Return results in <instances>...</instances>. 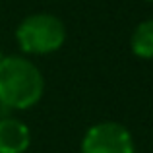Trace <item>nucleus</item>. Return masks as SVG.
Masks as SVG:
<instances>
[{
    "label": "nucleus",
    "instance_id": "f257e3e1",
    "mask_svg": "<svg viewBox=\"0 0 153 153\" xmlns=\"http://www.w3.org/2000/svg\"><path fill=\"white\" fill-rule=\"evenodd\" d=\"M45 93L41 70L25 56L10 54L0 58V105L12 111L35 107Z\"/></svg>",
    "mask_w": 153,
    "mask_h": 153
},
{
    "label": "nucleus",
    "instance_id": "f03ea898",
    "mask_svg": "<svg viewBox=\"0 0 153 153\" xmlns=\"http://www.w3.org/2000/svg\"><path fill=\"white\" fill-rule=\"evenodd\" d=\"M16 41L25 54H52L66 41V27L54 14H31L18 25Z\"/></svg>",
    "mask_w": 153,
    "mask_h": 153
},
{
    "label": "nucleus",
    "instance_id": "20e7f679",
    "mask_svg": "<svg viewBox=\"0 0 153 153\" xmlns=\"http://www.w3.org/2000/svg\"><path fill=\"white\" fill-rule=\"evenodd\" d=\"M31 146V132L25 122L4 116L0 118V153H25Z\"/></svg>",
    "mask_w": 153,
    "mask_h": 153
},
{
    "label": "nucleus",
    "instance_id": "423d86ee",
    "mask_svg": "<svg viewBox=\"0 0 153 153\" xmlns=\"http://www.w3.org/2000/svg\"><path fill=\"white\" fill-rule=\"evenodd\" d=\"M147 2H151V0H147Z\"/></svg>",
    "mask_w": 153,
    "mask_h": 153
},
{
    "label": "nucleus",
    "instance_id": "39448f33",
    "mask_svg": "<svg viewBox=\"0 0 153 153\" xmlns=\"http://www.w3.org/2000/svg\"><path fill=\"white\" fill-rule=\"evenodd\" d=\"M130 49L138 58L151 60L153 58V18L138 23L130 37Z\"/></svg>",
    "mask_w": 153,
    "mask_h": 153
},
{
    "label": "nucleus",
    "instance_id": "7ed1b4c3",
    "mask_svg": "<svg viewBox=\"0 0 153 153\" xmlns=\"http://www.w3.org/2000/svg\"><path fill=\"white\" fill-rule=\"evenodd\" d=\"M136 143L130 130L114 120H103L85 130L82 153H134Z\"/></svg>",
    "mask_w": 153,
    "mask_h": 153
}]
</instances>
